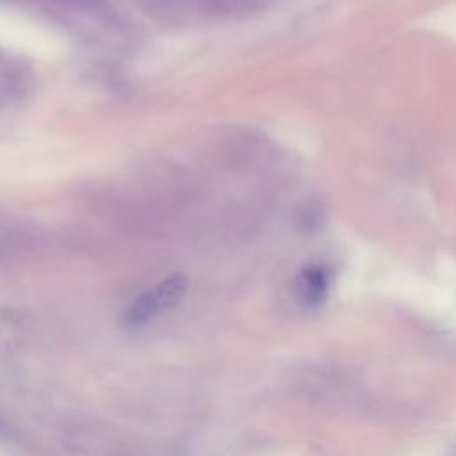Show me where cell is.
I'll return each instance as SVG.
<instances>
[{
	"mask_svg": "<svg viewBox=\"0 0 456 456\" xmlns=\"http://www.w3.org/2000/svg\"><path fill=\"white\" fill-rule=\"evenodd\" d=\"M296 297L303 306L315 308L322 305L330 292V276L324 267L310 265L305 267L296 278Z\"/></svg>",
	"mask_w": 456,
	"mask_h": 456,
	"instance_id": "obj_1",
	"label": "cell"
},
{
	"mask_svg": "<svg viewBox=\"0 0 456 456\" xmlns=\"http://www.w3.org/2000/svg\"><path fill=\"white\" fill-rule=\"evenodd\" d=\"M187 290V276L182 273L169 274L164 278L153 290L151 296L159 306V310H169L176 306Z\"/></svg>",
	"mask_w": 456,
	"mask_h": 456,
	"instance_id": "obj_2",
	"label": "cell"
},
{
	"mask_svg": "<svg viewBox=\"0 0 456 456\" xmlns=\"http://www.w3.org/2000/svg\"><path fill=\"white\" fill-rule=\"evenodd\" d=\"M159 306L151 296V292H146L142 296H139L137 299H134L130 303V306L125 310L123 314V324L126 328H141L146 322H150L157 314H159Z\"/></svg>",
	"mask_w": 456,
	"mask_h": 456,
	"instance_id": "obj_3",
	"label": "cell"
}]
</instances>
